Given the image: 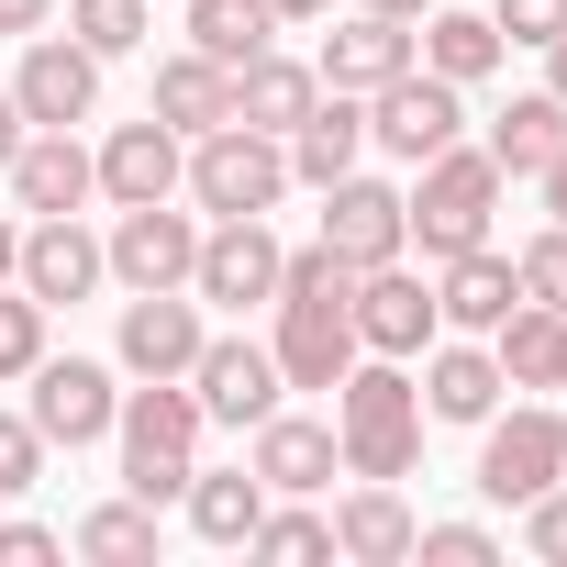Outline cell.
<instances>
[{"label":"cell","mask_w":567,"mask_h":567,"mask_svg":"<svg viewBox=\"0 0 567 567\" xmlns=\"http://www.w3.org/2000/svg\"><path fill=\"white\" fill-rule=\"evenodd\" d=\"M278 334H267V357H278V379L290 390H334L368 346H357V267H334L323 245H301L290 267H278Z\"/></svg>","instance_id":"6da1fadb"},{"label":"cell","mask_w":567,"mask_h":567,"mask_svg":"<svg viewBox=\"0 0 567 567\" xmlns=\"http://www.w3.org/2000/svg\"><path fill=\"white\" fill-rule=\"evenodd\" d=\"M334 445H346V478H412L423 467V390L401 357H357L334 379Z\"/></svg>","instance_id":"7a4b0ae2"},{"label":"cell","mask_w":567,"mask_h":567,"mask_svg":"<svg viewBox=\"0 0 567 567\" xmlns=\"http://www.w3.org/2000/svg\"><path fill=\"white\" fill-rule=\"evenodd\" d=\"M501 167H489V145H445V156H423L412 167V189H401V212H412V245L445 267V256H467V245H489V223H501Z\"/></svg>","instance_id":"3957f363"},{"label":"cell","mask_w":567,"mask_h":567,"mask_svg":"<svg viewBox=\"0 0 567 567\" xmlns=\"http://www.w3.org/2000/svg\"><path fill=\"white\" fill-rule=\"evenodd\" d=\"M112 445H123V489L167 512V501L189 489V467H200V390H189V379H145V390H123Z\"/></svg>","instance_id":"277c9868"},{"label":"cell","mask_w":567,"mask_h":567,"mask_svg":"<svg viewBox=\"0 0 567 567\" xmlns=\"http://www.w3.org/2000/svg\"><path fill=\"white\" fill-rule=\"evenodd\" d=\"M178 189H189V212H212V223L278 212V200H290V145H278V134H245V123H212V134H189Z\"/></svg>","instance_id":"5b68a950"},{"label":"cell","mask_w":567,"mask_h":567,"mask_svg":"<svg viewBox=\"0 0 567 567\" xmlns=\"http://www.w3.org/2000/svg\"><path fill=\"white\" fill-rule=\"evenodd\" d=\"M556 478H567V412H556V401H512V412L478 423V501L523 512V501H545Z\"/></svg>","instance_id":"8992f818"},{"label":"cell","mask_w":567,"mask_h":567,"mask_svg":"<svg viewBox=\"0 0 567 567\" xmlns=\"http://www.w3.org/2000/svg\"><path fill=\"white\" fill-rule=\"evenodd\" d=\"M278 267H290V245L267 234V212H234V223H200L189 290H200V312H267L278 301Z\"/></svg>","instance_id":"52a82bcc"},{"label":"cell","mask_w":567,"mask_h":567,"mask_svg":"<svg viewBox=\"0 0 567 567\" xmlns=\"http://www.w3.org/2000/svg\"><path fill=\"white\" fill-rule=\"evenodd\" d=\"M456 134H467V90H456V79H434V68H401L390 90H368V145H379V156L423 167V156H445Z\"/></svg>","instance_id":"ba28073f"},{"label":"cell","mask_w":567,"mask_h":567,"mask_svg":"<svg viewBox=\"0 0 567 567\" xmlns=\"http://www.w3.org/2000/svg\"><path fill=\"white\" fill-rule=\"evenodd\" d=\"M23 390H34V401H23V423H34L45 445H68V456H79V445H101V434H112V412H123L112 368H101V357H56V346L34 357V379H23Z\"/></svg>","instance_id":"9c48e42d"},{"label":"cell","mask_w":567,"mask_h":567,"mask_svg":"<svg viewBox=\"0 0 567 567\" xmlns=\"http://www.w3.org/2000/svg\"><path fill=\"white\" fill-rule=\"evenodd\" d=\"M189 390H200V423H234V434H256L278 401H290V379H278V357L256 334H200Z\"/></svg>","instance_id":"30bf717a"},{"label":"cell","mask_w":567,"mask_h":567,"mask_svg":"<svg viewBox=\"0 0 567 567\" xmlns=\"http://www.w3.org/2000/svg\"><path fill=\"white\" fill-rule=\"evenodd\" d=\"M334 267H390V256H412V212H401V189L390 178H368V167H346L334 189H323V234H312Z\"/></svg>","instance_id":"8fae6325"},{"label":"cell","mask_w":567,"mask_h":567,"mask_svg":"<svg viewBox=\"0 0 567 567\" xmlns=\"http://www.w3.org/2000/svg\"><path fill=\"white\" fill-rule=\"evenodd\" d=\"M101 256H112V278H123V290H189L200 212H178V200H134V212H112Z\"/></svg>","instance_id":"7c38bea8"},{"label":"cell","mask_w":567,"mask_h":567,"mask_svg":"<svg viewBox=\"0 0 567 567\" xmlns=\"http://www.w3.org/2000/svg\"><path fill=\"white\" fill-rule=\"evenodd\" d=\"M200 334H212L200 290H134V301H123V334H112V368H123V379H189Z\"/></svg>","instance_id":"4fadbf2b"},{"label":"cell","mask_w":567,"mask_h":567,"mask_svg":"<svg viewBox=\"0 0 567 567\" xmlns=\"http://www.w3.org/2000/svg\"><path fill=\"white\" fill-rule=\"evenodd\" d=\"M12 101H23V123H68V134H79V123L101 112V56H90L79 34H56V23H45V34H23Z\"/></svg>","instance_id":"5bb4252c"},{"label":"cell","mask_w":567,"mask_h":567,"mask_svg":"<svg viewBox=\"0 0 567 567\" xmlns=\"http://www.w3.org/2000/svg\"><path fill=\"white\" fill-rule=\"evenodd\" d=\"M12 278H23L45 312H79L101 278H112V256H101V234H90L79 212H45V223H23V267H12Z\"/></svg>","instance_id":"9a60e30c"},{"label":"cell","mask_w":567,"mask_h":567,"mask_svg":"<svg viewBox=\"0 0 567 567\" xmlns=\"http://www.w3.org/2000/svg\"><path fill=\"white\" fill-rule=\"evenodd\" d=\"M434 334H445L434 278H412L401 256H390V267H357V346H368V357H423Z\"/></svg>","instance_id":"2e32d148"},{"label":"cell","mask_w":567,"mask_h":567,"mask_svg":"<svg viewBox=\"0 0 567 567\" xmlns=\"http://www.w3.org/2000/svg\"><path fill=\"white\" fill-rule=\"evenodd\" d=\"M0 178H12V212H23V223H45V212H90V200H101V167H90V145H79L68 123H34L23 156L0 167Z\"/></svg>","instance_id":"e0dca14e"},{"label":"cell","mask_w":567,"mask_h":567,"mask_svg":"<svg viewBox=\"0 0 567 567\" xmlns=\"http://www.w3.org/2000/svg\"><path fill=\"white\" fill-rule=\"evenodd\" d=\"M90 167H101V200H112V212H134V200H178L189 134H167V123L145 112V123H112V134L90 145Z\"/></svg>","instance_id":"ac0fdd59"},{"label":"cell","mask_w":567,"mask_h":567,"mask_svg":"<svg viewBox=\"0 0 567 567\" xmlns=\"http://www.w3.org/2000/svg\"><path fill=\"white\" fill-rule=\"evenodd\" d=\"M245 467H256L278 501H312V489L346 478V445H334V423H312V412H267L256 445H245Z\"/></svg>","instance_id":"d6986e66"},{"label":"cell","mask_w":567,"mask_h":567,"mask_svg":"<svg viewBox=\"0 0 567 567\" xmlns=\"http://www.w3.org/2000/svg\"><path fill=\"white\" fill-rule=\"evenodd\" d=\"M412 390H423V423H489V412H501V357H489V334H434Z\"/></svg>","instance_id":"ffe728a7"},{"label":"cell","mask_w":567,"mask_h":567,"mask_svg":"<svg viewBox=\"0 0 567 567\" xmlns=\"http://www.w3.org/2000/svg\"><path fill=\"white\" fill-rule=\"evenodd\" d=\"M312 68H323V90H357V101H368V90H390V79L412 68V23H390V12H346V23L323 34Z\"/></svg>","instance_id":"44dd1931"},{"label":"cell","mask_w":567,"mask_h":567,"mask_svg":"<svg viewBox=\"0 0 567 567\" xmlns=\"http://www.w3.org/2000/svg\"><path fill=\"white\" fill-rule=\"evenodd\" d=\"M357 156H368V101H357V90H323V101L290 123V189H334Z\"/></svg>","instance_id":"7402d4cb"},{"label":"cell","mask_w":567,"mask_h":567,"mask_svg":"<svg viewBox=\"0 0 567 567\" xmlns=\"http://www.w3.org/2000/svg\"><path fill=\"white\" fill-rule=\"evenodd\" d=\"M323 523H334V556H357V567H401V556H412V534H423V523H412V501H401V478H357Z\"/></svg>","instance_id":"603a6c76"},{"label":"cell","mask_w":567,"mask_h":567,"mask_svg":"<svg viewBox=\"0 0 567 567\" xmlns=\"http://www.w3.org/2000/svg\"><path fill=\"white\" fill-rule=\"evenodd\" d=\"M312 101H323V68H301V56H278V45L234 68V123H245V134H278V145H290V123H301Z\"/></svg>","instance_id":"cb8c5ba5"},{"label":"cell","mask_w":567,"mask_h":567,"mask_svg":"<svg viewBox=\"0 0 567 567\" xmlns=\"http://www.w3.org/2000/svg\"><path fill=\"white\" fill-rule=\"evenodd\" d=\"M512 301H523V278H512V256H501V245H467V256H445V278H434L445 334H489Z\"/></svg>","instance_id":"d4e9b609"},{"label":"cell","mask_w":567,"mask_h":567,"mask_svg":"<svg viewBox=\"0 0 567 567\" xmlns=\"http://www.w3.org/2000/svg\"><path fill=\"white\" fill-rule=\"evenodd\" d=\"M489 357H501V390L545 401V390H556V357H567V312H545V301H512V312L489 323Z\"/></svg>","instance_id":"484cf974"},{"label":"cell","mask_w":567,"mask_h":567,"mask_svg":"<svg viewBox=\"0 0 567 567\" xmlns=\"http://www.w3.org/2000/svg\"><path fill=\"white\" fill-rule=\"evenodd\" d=\"M412 68H434V79L478 90V79L501 68V23H489V12H445V0H434V12L412 23Z\"/></svg>","instance_id":"4316f807"},{"label":"cell","mask_w":567,"mask_h":567,"mask_svg":"<svg viewBox=\"0 0 567 567\" xmlns=\"http://www.w3.org/2000/svg\"><path fill=\"white\" fill-rule=\"evenodd\" d=\"M267 501H278V489H267L256 467H189V489H178V512H189L200 545H245Z\"/></svg>","instance_id":"83f0119b"},{"label":"cell","mask_w":567,"mask_h":567,"mask_svg":"<svg viewBox=\"0 0 567 567\" xmlns=\"http://www.w3.org/2000/svg\"><path fill=\"white\" fill-rule=\"evenodd\" d=\"M145 112H156L167 134H212V123H234V68H212V56L189 45V56L156 68V101H145Z\"/></svg>","instance_id":"f1b7e54d"},{"label":"cell","mask_w":567,"mask_h":567,"mask_svg":"<svg viewBox=\"0 0 567 567\" xmlns=\"http://www.w3.org/2000/svg\"><path fill=\"white\" fill-rule=\"evenodd\" d=\"M567 156V101L556 90H523L512 112H489V167L501 178H534V167H556Z\"/></svg>","instance_id":"f546056e"},{"label":"cell","mask_w":567,"mask_h":567,"mask_svg":"<svg viewBox=\"0 0 567 567\" xmlns=\"http://www.w3.org/2000/svg\"><path fill=\"white\" fill-rule=\"evenodd\" d=\"M178 12H189V45H200L212 68H245V56L278 45V12H267V0H178Z\"/></svg>","instance_id":"4dcf8cb0"},{"label":"cell","mask_w":567,"mask_h":567,"mask_svg":"<svg viewBox=\"0 0 567 567\" xmlns=\"http://www.w3.org/2000/svg\"><path fill=\"white\" fill-rule=\"evenodd\" d=\"M68 545H79V556H101V567H145V556H156V501H134V489H123V501H101Z\"/></svg>","instance_id":"1f68e13d"},{"label":"cell","mask_w":567,"mask_h":567,"mask_svg":"<svg viewBox=\"0 0 567 567\" xmlns=\"http://www.w3.org/2000/svg\"><path fill=\"white\" fill-rule=\"evenodd\" d=\"M56 12H68V34L112 68V56H134L145 34H156V0H56Z\"/></svg>","instance_id":"d6a6232c"},{"label":"cell","mask_w":567,"mask_h":567,"mask_svg":"<svg viewBox=\"0 0 567 567\" xmlns=\"http://www.w3.org/2000/svg\"><path fill=\"white\" fill-rule=\"evenodd\" d=\"M45 357V301L23 290V278H0V390H23Z\"/></svg>","instance_id":"836d02e7"},{"label":"cell","mask_w":567,"mask_h":567,"mask_svg":"<svg viewBox=\"0 0 567 567\" xmlns=\"http://www.w3.org/2000/svg\"><path fill=\"white\" fill-rule=\"evenodd\" d=\"M245 556H334V523L323 512H256V534H245Z\"/></svg>","instance_id":"e575fe53"},{"label":"cell","mask_w":567,"mask_h":567,"mask_svg":"<svg viewBox=\"0 0 567 567\" xmlns=\"http://www.w3.org/2000/svg\"><path fill=\"white\" fill-rule=\"evenodd\" d=\"M512 278H523V301H545V312H567V223H545L523 256H512Z\"/></svg>","instance_id":"d590c367"},{"label":"cell","mask_w":567,"mask_h":567,"mask_svg":"<svg viewBox=\"0 0 567 567\" xmlns=\"http://www.w3.org/2000/svg\"><path fill=\"white\" fill-rule=\"evenodd\" d=\"M45 456H56V445H45L23 412H0V501H23V489L45 478Z\"/></svg>","instance_id":"8d00e7d4"},{"label":"cell","mask_w":567,"mask_h":567,"mask_svg":"<svg viewBox=\"0 0 567 567\" xmlns=\"http://www.w3.org/2000/svg\"><path fill=\"white\" fill-rule=\"evenodd\" d=\"M412 556H445V567H489V556H501V534H489V523H423V534H412Z\"/></svg>","instance_id":"74e56055"},{"label":"cell","mask_w":567,"mask_h":567,"mask_svg":"<svg viewBox=\"0 0 567 567\" xmlns=\"http://www.w3.org/2000/svg\"><path fill=\"white\" fill-rule=\"evenodd\" d=\"M489 23H501V45H545V34H567V0H489Z\"/></svg>","instance_id":"f35d334b"},{"label":"cell","mask_w":567,"mask_h":567,"mask_svg":"<svg viewBox=\"0 0 567 567\" xmlns=\"http://www.w3.org/2000/svg\"><path fill=\"white\" fill-rule=\"evenodd\" d=\"M523 545H534L545 567H567V478H556L545 501H523Z\"/></svg>","instance_id":"ab89813d"},{"label":"cell","mask_w":567,"mask_h":567,"mask_svg":"<svg viewBox=\"0 0 567 567\" xmlns=\"http://www.w3.org/2000/svg\"><path fill=\"white\" fill-rule=\"evenodd\" d=\"M45 556H68L56 523H0V567H45Z\"/></svg>","instance_id":"60d3db41"},{"label":"cell","mask_w":567,"mask_h":567,"mask_svg":"<svg viewBox=\"0 0 567 567\" xmlns=\"http://www.w3.org/2000/svg\"><path fill=\"white\" fill-rule=\"evenodd\" d=\"M45 23H56V0H0V34H12V45L45 34Z\"/></svg>","instance_id":"b9f144b4"},{"label":"cell","mask_w":567,"mask_h":567,"mask_svg":"<svg viewBox=\"0 0 567 567\" xmlns=\"http://www.w3.org/2000/svg\"><path fill=\"white\" fill-rule=\"evenodd\" d=\"M278 12V34H301V23H334V0H267Z\"/></svg>","instance_id":"7bdbcfd3"},{"label":"cell","mask_w":567,"mask_h":567,"mask_svg":"<svg viewBox=\"0 0 567 567\" xmlns=\"http://www.w3.org/2000/svg\"><path fill=\"white\" fill-rule=\"evenodd\" d=\"M23 134H34V123H23V101H12V90H0V167H12V156H23Z\"/></svg>","instance_id":"ee69618b"},{"label":"cell","mask_w":567,"mask_h":567,"mask_svg":"<svg viewBox=\"0 0 567 567\" xmlns=\"http://www.w3.org/2000/svg\"><path fill=\"white\" fill-rule=\"evenodd\" d=\"M534 189H545V223H567V156H556V167H534Z\"/></svg>","instance_id":"f6af8a7d"},{"label":"cell","mask_w":567,"mask_h":567,"mask_svg":"<svg viewBox=\"0 0 567 567\" xmlns=\"http://www.w3.org/2000/svg\"><path fill=\"white\" fill-rule=\"evenodd\" d=\"M534 56H545V90H556V101H567V34H545V45H534Z\"/></svg>","instance_id":"bcb514c9"},{"label":"cell","mask_w":567,"mask_h":567,"mask_svg":"<svg viewBox=\"0 0 567 567\" xmlns=\"http://www.w3.org/2000/svg\"><path fill=\"white\" fill-rule=\"evenodd\" d=\"M23 267V212H0V278Z\"/></svg>","instance_id":"7dc6e473"},{"label":"cell","mask_w":567,"mask_h":567,"mask_svg":"<svg viewBox=\"0 0 567 567\" xmlns=\"http://www.w3.org/2000/svg\"><path fill=\"white\" fill-rule=\"evenodd\" d=\"M357 12H390V23H423V12H434V0H357Z\"/></svg>","instance_id":"c3c4849f"},{"label":"cell","mask_w":567,"mask_h":567,"mask_svg":"<svg viewBox=\"0 0 567 567\" xmlns=\"http://www.w3.org/2000/svg\"><path fill=\"white\" fill-rule=\"evenodd\" d=\"M556 390H567V357H556Z\"/></svg>","instance_id":"681fc988"}]
</instances>
